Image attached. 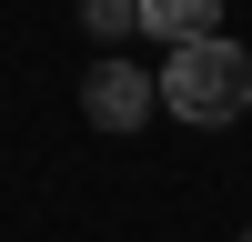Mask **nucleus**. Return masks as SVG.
Segmentation results:
<instances>
[{
	"instance_id": "obj_1",
	"label": "nucleus",
	"mask_w": 252,
	"mask_h": 242,
	"mask_svg": "<svg viewBox=\"0 0 252 242\" xmlns=\"http://www.w3.org/2000/svg\"><path fill=\"white\" fill-rule=\"evenodd\" d=\"M161 111L192 121V131L242 121V111H252V60H242V40H222V30L172 40V60H161Z\"/></svg>"
},
{
	"instance_id": "obj_2",
	"label": "nucleus",
	"mask_w": 252,
	"mask_h": 242,
	"mask_svg": "<svg viewBox=\"0 0 252 242\" xmlns=\"http://www.w3.org/2000/svg\"><path fill=\"white\" fill-rule=\"evenodd\" d=\"M81 111H91V131H141V121L161 111V81H152V71H131V60H91Z\"/></svg>"
},
{
	"instance_id": "obj_3",
	"label": "nucleus",
	"mask_w": 252,
	"mask_h": 242,
	"mask_svg": "<svg viewBox=\"0 0 252 242\" xmlns=\"http://www.w3.org/2000/svg\"><path fill=\"white\" fill-rule=\"evenodd\" d=\"M141 30H172V40H202V30H222V0H141Z\"/></svg>"
},
{
	"instance_id": "obj_4",
	"label": "nucleus",
	"mask_w": 252,
	"mask_h": 242,
	"mask_svg": "<svg viewBox=\"0 0 252 242\" xmlns=\"http://www.w3.org/2000/svg\"><path fill=\"white\" fill-rule=\"evenodd\" d=\"M91 30H101V40H121V30H141V0H91Z\"/></svg>"
}]
</instances>
